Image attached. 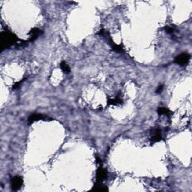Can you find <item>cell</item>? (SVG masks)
<instances>
[{
    "label": "cell",
    "mask_w": 192,
    "mask_h": 192,
    "mask_svg": "<svg viewBox=\"0 0 192 192\" xmlns=\"http://www.w3.org/2000/svg\"><path fill=\"white\" fill-rule=\"evenodd\" d=\"M19 38L15 34L10 31L2 32L0 35V47L1 50L3 51L5 49L9 48L11 46H19L20 42H19Z\"/></svg>",
    "instance_id": "6da1fadb"
},
{
    "label": "cell",
    "mask_w": 192,
    "mask_h": 192,
    "mask_svg": "<svg viewBox=\"0 0 192 192\" xmlns=\"http://www.w3.org/2000/svg\"><path fill=\"white\" fill-rule=\"evenodd\" d=\"M190 57L191 56H190L189 54L184 53L179 54V56H177L175 58L174 62L179 65H185L189 62Z\"/></svg>",
    "instance_id": "7a4b0ae2"
},
{
    "label": "cell",
    "mask_w": 192,
    "mask_h": 192,
    "mask_svg": "<svg viewBox=\"0 0 192 192\" xmlns=\"http://www.w3.org/2000/svg\"><path fill=\"white\" fill-rule=\"evenodd\" d=\"M23 179L22 177L20 176H16L13 178L12 181H11V188L13 191H18L20 189V188L23 185Z\"/></svg>",
    "instance_id": "3957f363"
},
{
    "label": "cell",
    "mask_w": 192,
    "mask_h": 192,
    "mask_svg": "<svg viewBox=\"0 0 192 192\" xmlns=\"http://www.w3.org/2000/svg\"><path fill=\"white\" fill-rule=\"evenodd\" d=\"M49 117L44 116V114H32L28 118V123L29 124H32V123L36 122V121L39 120H46V119H48Z\"/></svg>",
    "instance_id": "277c9868"
},
{
    "label": "cell",
    "mask_w": 192,
    "mask_h": 192,
    "mask_svg": "<svg viewBox=\"0 0 192 192\" xmlns=\"http://www.w3.org/2000/svg\"><path fill=\"white\" fill-rule=\"evenodd\" d=\"M107 176V171L105 170L104 168H103V167L101 165H100L99 167L97 170L96 173V177H97V181L98 182H102L104 181L105 179Z\"/></svg>",
    "instance_id": "5b68a950"
},
{
    "label": "cell",
    "mask_w": 192,
    "mask_h": 192,
    "mask_svg": "<svg viewBox=\"0 0 192 192\" xmlns=\"http://www.w3.org/2000/svg\"><path fill=\"white\" fill-rule=\"evenodd\" d=\"M42 33V31L39 29L38 28H33L31 29L30 32H29V42H34L38 38V36Z\"/></svg>",
    "instance_id": "8992f818"
},
{
    "label": "cell",
    "mask_w": 192,
    "mask_h": 192,
    "mask_svg": "<svg viewBox=\"0 0 192 192\" xmlns=\"http://www.w3.org/2000/svg\"><path fill=\"white\" fill-rule=\"evenodd\" d=\"M92 191L104 192V191H108V188L106 186V185L102 183V182L97 181L96 183L94 185V186H93L92 188Z\"/></svg>",
    "instance_id": "52a82bcc"
},
{
    "label": "cell",
    "mask_w": 192,
    "mask_h": 192,
    "mask_svg": "<svg viewBox=\"0 0 192 192\" xmlns=\"http://www.w3.org/2000/svg\"><path fill=\"white\" fill-rule=\"evenodd\" d=\"M152 137H151V141L152 143L159 142L162 140V136L161 134V131L159 129H154V131L152 132Z\"/></svg>",
    "instance_id": "ba28073f"
},
{
    "label": "cell",
    "mask_w": 192,
    "mask_h": 192,
    "mask_svg": "<svg viewBox=\"0 0 192 192\" xmlns=\"http://www.w3.org/2000/svg\"><path fill=\"white\" fill-rule=\"evenodd\" d=\"M108 42H110L109 43H110V44L111 47H112V49L114 50V51L118 52V53H122L123 51H124V50H123V47H122V46L119 45V44L114 43V42H113L112 38L110 37V35L108 36Z\"/></svg>",
    "instance_id": "9c48e42d"
},
{
    "label": "cell",
    "mask_w": 192,
    "mask_h": 192,
    "mask_svg": "<svg viewBox=\"0 0 192 192\" xmlns=\"http://www.w3.org/2000/svg\"><path fill=\"white\" fill-rule=\"evenodd\" d=\"M158 114L160 116L161 115H166V116H170L172 114V112L167 107H158Z\"/></svg>",
    "instance_id": "30bf717a"
},
{
    "label": "cell",
    "mask_w": 192,
    "mask_h": 192,
    "mask_svg": "<svg viewBox=\"0 0 192 192\" xmlns=\"http://www.w3.org/2000/svg\"><path fill=\"white\" fill-rule=\"evenodd\" d=\"M122 100L119 97H116V98L113 99V98H110L107 100L108 105H117L119 104H122Z\"/></svg>",
    "instance_id": "8fae6325"
},
{
    "label": "cell",
    "mask_w": 192,
    "mask_h": 192,
    "mask_svg": "<svg viewBox=\"0 0 192 192\" xmlns=\"http://www.w3.org/2000/svg\"><path fill=\"white\" fill-rule=\"evenodd\" d=\"M60 68L62 70V71L65 74H69L70 73V68L68 65V64L65 62H62L60 64Z\"/></svg>",
    "instance_id": "7c38bea8"
},
{
    "label": "cell",
    "mask_w": 192,
    "mask_h": 192,
    "mask_svg": "<svg viewBox=\"0 0 192 192\" xmlns=\"http://www.w3.org/2000/svg\"><path fill=\"white\" fill-rule=\"evenodd\" d=\"M165 32L168 34H171L174 32V29L170 27V26H166V27L165 28Z\"/></svg>",
    "instance_id": "4fadbf2b"
},
{
    "label": "cell",
    "mask_w": 192,
    "mask_h": 192,
    "mask_svg": "<svg viewBox=\"0 0 192 192\" xmlns=\"http://www.w3.org/2000/svg\"><path fill=\"white\" fill-rule=\"evenodd\" d=\"M163 89H164V85L161 84L160 86H159L157 88L156 92H156L157 94H160L161 92H162V91H163Z\"/></svg>",
    "instance_id": "5bb4252c"
},
{
    "label": "cell",
    "mask_w": 192,
    "mask_h": 192,
    "mask_svg": "<svg viewBox=\"0 0 192 192\" xmlns=\"http://www.w3.org/2000/svg\"><path fill=\"white\" fill-rule=\"evenodd\" d=\"M25 80V79H23V80H21L20 81H19V82H17V83H16L14 85V86H13V89H17L18 87H19L20 86V83H22L23 81H24V80Z\"/></svg>",
    "instance_id": "9a60e30c"
},
{
    "label": "cell",
    "mask_w": 192,
    "mask_h": 192,
    "mask_svg": "<svg viewBox=\"0 0 192 192\" xmlns=\"http://www.w3.org/2000/svg\"><path fill=\"white\" fill-rule=\"evenodd\" d=\"M96 162L98 164H101V162H102V161L101 160V158H100L99 157H96Z\"/></svg>",
    "instance_id": "2e32d148"
}]
</instances>
